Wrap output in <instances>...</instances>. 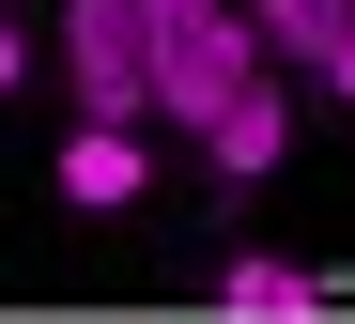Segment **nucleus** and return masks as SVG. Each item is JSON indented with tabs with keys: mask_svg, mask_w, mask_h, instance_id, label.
Instances as JSON below:
<instances>
[{
	"mask_svg": "<svg viewBox=\"0 0 355 324\" xmlns=\"http://www.w3.org/2000/svg\"><path fill=\"white\" fill-rule=\"evenodd\" d=\"M263 62H278V46L248 31V0H216V16H186V31H155V123H216Z\"/></svg>",
	"mask_w": 355,
	"mask_h": 324,
	"instance_id": "obj_1",
	"label": "nucleus"
},
{
	"mask_svg": "<svg viewBox=\"0 0 355 324\" xmlns=\"http://www.w3.org/2000/svg\"><path fill=\"white\" fill-rule=\"evenodd\" d=\"M62 78H78V123H139V108H155V31H139V0H62Z\"/></svg>",
	"mask_w": 355,
	"mask_h": 324,
	"instance_id": "obj_2",
	"label": "nucleus"
},
{
	"mask_svg": "<svg viewBox=\"0 0 355 324\" xmlns=\"http://www.w3.org/2000/svg\"><path fill=\"white\" fill-rule=\"evenodd\" d=\"M278 139H293V93H278V62H263V78L201 123V155H216V185H263V170H278Z\"/></svg>",
	"mask_w": 355,
	"mask_h": 324,
	"instance_id": "obj_3",
	"label": "nucleus"
},
{
	"mask_svg": "<svg viewBox=\"0 0 355 324\" xmlns=\"http://www.w3.org/2000/svg\"><path fill=\"white\" fill-rule=\"evenodd\" d=\"M139 185H155V155H139V123H78V139H62V201H78V216H124Z\"/></svg>",
	"mask_w": 355,
	"mask_h": 324,
	"instance_id": "obj_4",
	"label": "nucleus"
},
{
	"mask_svg": "<svg viewBox=\"0 0 355 324\" xmlns=\"http://www.w3.org/2000/svg\"><path fill=\"white\" fill-rule=\"evenodd\" d=\"M216 309H248V324H309V309H324V278H309V263H278V247H248V263L216 278Z\"/></svg>",
	"mask_w": 355,
	"mask_h": 324,
	"instance_id": "obj_5",
	"label": "nucleus"
},
{
	"mask_svg": "<svg viewBox=\"0 0 355 324\" xmlns=\"http://www.w3.org/2000/svg\"><path fill=\"white\" fill-rule=\"evenodd\" d=\"M340 16H355V0H248V31H263L278 62H309V46H324Z\"/></svg>",
	"mask_w": 355,
	"mask_h": 324,
	"instance_id": "obj_6",
	"label": "nucleus"
},
{
	"mask_svg": "<svg viewBox=\"0 0 355 324\" xmlns=\"http://www.w3.org/2000/svg\"><path fill=\"white\" fill-rule=\"evenodd\" d=\"M309 78H324V93H340V108H355V16H340V31H324V46H309Z\"/></svg>",
	"mask_w": 355,
	"mask_h": 324,
	"instance_id": "obj_7",
	"label": "nucleus"
},
{
	"mask_svg": "<svg viewBox=\"0 0 355 324\" xmlns=\"http://www.w3.org/2000/svg\"><path fill=\"white\" fill-rule=\"evenodd\" d=\"M186 16H216V0H139V31H186Z\"/></svg>",
	"mask_w": 355,
	"mask_h": 324,
	"instance_id": "obj_8",
	"label": "nucleus"
},
{
	"mask_svg": "<svg viewBox=\"0 0 355 324\" xmlns=\"http://www.w3.org/2000/svg\"><path fill=\"white\" fill-rule=\"evenodd\" d=\"M16 78H31V46H16V16H0V93H16Z\"/></svg>",
	"mask_w": 355,
	"mask_h": 324,
	"instance_id": "obj_9",
	"label": "nucleus"
}]
</instances>
